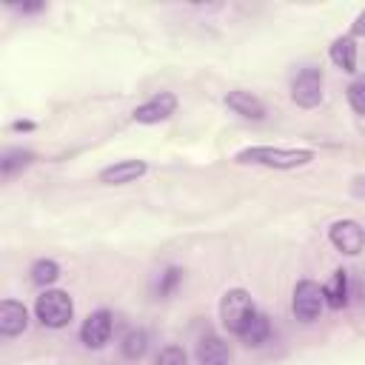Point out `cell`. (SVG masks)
Here are the masks:
<instances>
[{
	"label": "cell",
	"instance_id": "6da1fadb",
	"mask_svg": "<svg viewBox=\"0 0 365 365\" xmlns=\"http://www.w3.org/2000/svg\"><path fill=\"white\" fill-rule=\"evenodd\" d=\"M311 160H314L311 148H285V145H248L234 154V163L240 165H265L277 171L299 168V165H308Z\"/></svg>",
	"mask_w": 365,
	"mask_h": 365
},
{
	"label": "cell",
	"instance_id": "7a4b0ae2",
	"mask_svg": "<svg viewBox=\"0 0 365 365\" xmlns=\"http://www.w3.org/2000/svg\"><path fill=\"white\" fill-rule=\"evenodd\" d=\"M254 314H257V308L245 288H228L220 297V322L228 334H240Z\"/></svg>",
	"mask_w": 365,
	"mask_h": 365
},
{
	"label": "cell",
	"instance_id": "3957f363",
	"mask_svg": "<svg viewBox=\"0 0 365 365\" xmlns=\"http://www.w3.org/2000/svg\"><path fill=\"white\" fill-rule=\"evenodd\" d=\"M34 314L46 328H66L74 317V302L66 291L60 288H46L37 302H34Z\"/></svg>",
	"mask_w": 365,
	"mask_h": 365
},
{
	"label": "cell",
	"instance_id": "277c9868",
	"mask_svg": "<svg viewBox=\"0 0 365 365\" xmlns=\"http://www.w3.org/2000/svg\"><path fill=\"white\" fill-rule=\"evenodd\" d=\"M322 68L317 66H305L297 71V77L291 80V100L299 108H317L322 103Z\"/></svg>",
	"mask_w": 365,
	"mask_h": 365
},
{
	"label": "cell",
	"instance_id": "5b68a950",
	"mask_svg": "<svg viewBox=\"0 0 365 365\" xmlns=\"http://www.w3.org/2000/svg\"><path fill=\"white\" fill-rule=\"evenodd\" d=\"M291 308H294V317L299 322H314L322 308H325V297H322V288L314 282V279H299L294 285V297H291Z\"/></svg>",
	"mask_w": 365,
	"mask_h": 365
},
{
	"label": "cell",
	"instance_id": "8992f818",
	"mask_svg": "<svg viewBox=\"0 0 365 365\" xmlns=\"http://www.w3.org/2000/svg\"><path fill=\"white\" fill-rule=\"evenodd\" d=\"M111 331H114V317H111V311H108V308H97V311H91V314L83 319V325H80V342H83L86 348H91V351H100V348L108 345Z\"/></svg>",
	"mask_w": 365,
	"mask_h": 365
},
{
	"label": "cell",
	"instance_id": "52a82bcc",
	"mask_svg": "<svg viewBox=\"0 0 365 365\" xmlns=\"http://www.w3.org/2000/svg\"><path fill=\"white\" fill-rule=\"evenodd\" d=\"M328 240L336 251H342L348 257H356L365 248V228L356 220H336L328 228Z\"/></svg>",
	"mask_w": 365,
	"mask_h": 365
},
{
	"label": "cell",
	"instance_id": "ba28073f",
	"mask_svg": "<svg viewBox=\"0 0 365 365\" xmlns=\"http://www.w3.org/2000/svg\"><path fill=\"white\" fill-rule=\"evenodd\" d=\"M174 111H177V97H174L171 91H160V94L148 97L145 103H140V106L131 111V117H134V123L154 125V123L168 120Z\"/></svg>",
	"mask_w": 365,
	"mask_h": 365
},
{
	"label": "cell",
	"instance_id": "9c48e42d",
	"mask_svg": "<svg viewBox=\"0 0 365 365\" xmlns=\"http://www.w3.org/2000/svg\"><path fill=\"white\" fill-rule=\"evenodd\" d=\"M145 171H148L145 160H117V163L106 165L97 177L103 185H128V182H137Z\"/></svg>",
	"mask_w": 365,
	"mask_h": 365
},
{
	"label": "cell",
	"instance_id": "30bf717a",
	"mask_svg": "<svg viewBox=\"0 0 365 365\" xmlns=\"http://www.w3.org/2000/svg\"><path fill=\"white\" fill-rule=\"evenodd\" d=\"M29 328V311L20 299H3L0 302V334L6 339L23 334Z\"/></svg>",
	"mask_w": 365,
	"mask_h": 365
},
{
	"label": "cell",
	"instance_id": "8fae6325",
	"mask_svg": "<svg viewBox=\"0 0 365 365\" xmlns=\"http://www.w3.org/2000/svg\"><path fill=\"white\" fill-rule=\"evenodd\" d=\"M225 106L234 111V114H240V117H245V120H265V103L257 97V94H251V91H245V88H234V91H228L225 94Z\"/></svg>",
	"mask_w": 365,
	"mask_h": 365
},
{
	"label": "cell",
	"instance_id": "7c38bea8",
	"mask_svg": "<svg viewBox=\"0 0 365 365\" xmlns=\"http://www.w3.org/2000/svg\"><path fill=\"white\" fill-rule=\"evenodd\" d=\"M197 365H231V348L222 336L205 334L197 342Z\"/></svg>",
	"mask_w": 365,
	"mask_h": 365
},
{
	"label": "cell",
	"instance_id": "4fadbf2b",
	"mask_svg": "<svg viewBox=\"0 0 365 365\" xmlns=\"http://www.w3.org/2000/svg\"><path fill=\"white\" fill-rule=\"evenodd\" d=\"M328 57L336 68L354 74L356 71V37L354 34H339L331 40V48H328Z\"/></svg>",
	"mask_w": 365,
	"mask_h": 365
},
{
	"label": "cell",
	"instance_id": "5bb4252c",
	"mask_svg": "<svg viewBox=\"0 0 365 365\" xmlns=\"http://www.w3.org/2000/svg\"><path fill=\"white\" fill-rule=\"evenodd\" d=\"M322 297H325V305L339 311L348 305V271L345 268H336L334 277L322 285Z\"/></svg>",
	"mask_w": 365,
	"mask_h": 365
},
{
	"label": "cell",
	"instance_id": "9a60e30c",
	"mask_svg": "<svg viewBox=\"0 0 365 365\" xmlns=\"http://www.w3.org/2000/svg\"><path fill=\"white\" fill-rule=\"evenodd\" d=\"M237 336H240L242 345H248V348H259V345L268 342V336H271V322H268V317L257 311V314L245 322V328H242Z\"/></svg>",
	"mask_w": 365,
	"mask_h": 365
},
{
	"label": "cell",
	"instance_id": "2e32d148",
	"mask_svg": "<svg viewBox=\"0 0 365 365\" xmlns=\"http://www.w3.org/2000/svg\"><path fill=\"white\" fill-rule=\"evenodd\" d=\"M31 163H34V151H29V148H6L3 157H0V174H3V180H11L14 174L29 168Z\"/></svg>",
	"mask_w": 365,
	"mask_h": 365
},
{
	"label": "cell",
	"instance_id": "e0dca14e",
	"mask_svg": "<svg viewBox=\"0 0 365 365\" xmlns=\"http://www.w3.org/2000/svg\"><path fill=\"white\" fill-rule=\"evenodd\" d=\"M145 351H148V334L143 328H131L120 342V354L125 359H140L145 356Z\"/></svg>",
	"mask_w": 365,
	"mask_h": 365
},
{
	"label": "cell",
	"instance_id": "ac0fdd59",
	"mask_svg": "<svg viewBox=\"0 0 365 365\" xmlns=\"http://www.w3.org/2000/svg\"><path fill=\"white\" fill-rule=\"evenodd\" d=\"M29 274H31V282L46 291L48 285H54V282L60 279V265H57L54 259H46V257H43V259H34V265H31Z\"/></svg>",
	"mask_w": 365,
	"mask_h": 365
},
{
	"label": "cell",
	"instance_id": "d6986e66",
	"mask_svg": "<svg viewBox=\"0 0 365 365\" xmlns=\"http://www.w3.org/2000/svg\"><path fill=\"white\" fill-rule=\"evenodd\" d=\"M180 282H182V268L168 265V268L160 274V279H157V297H160V299L171 297V294L177 291V285H180Z\"/></svg>",
	"mask_w": 365,
	"mask_h": 365
},
{
	"label": "cell",
	"instance_id": "ffe728a7",
	"mask_svg": "<svg viewBox=\"0 0 365 365\" xmlns=\"http://www.w3.org/2000/svg\"><path fill=\"white\" fill-rule=\"evenodd\" d=\"M345 97H348V106H351L356 114L365 117V77L351 80L348 88H345Z\"/></svg>",
	"mask_w": 365,
	"mask_h": 365
},
{
	"label": "cell",
	"instance_id": "44dd1931",
	"mask_svg": "<svg viewBox=\"0 0 365 365\" xmlns=\"http://www.w3.org/2000/svg\"><path fill=\"white\" fill-rule=\"evenodd\" d=\"M154 365H188V356L180 345H165V348H160Z\"/></svg>",
	"mask_w": 365,
	"mask_h": 365
},
{
	"label": "cell",
	"instance_id": "7402d4cb",
	"mask_svg": "<svg viewBox=\"0 0 365 365\" xmlns=\"http://www.w3.org/2000/svg\"><path fill=\"white\" fill-rule=\"evenodd\" d=\"M351 34L356 37V34H365V9L356 14V20H354V26H351Z\"/></svg>",
	"mask_w": 365,
	"mask_h": 365
},
{
	"label": "cell",
	"instance_id": "603a6c76",
	"mask_svg": "<svg viewBox=\"0 0 365 365\" xmlns=\"http://www.w3.org/2000/svg\"><path fill=\"white\" fill-rule=\"evenodd\" d=\"M14 9H17V11H23V14H34V11H40V9H43V3H17Z\"/></svg>",
	"mask_w": 365,
	"mask_h": 365
},
{
	"label": "cell",
	"instance_id": "cb8c5ba5",
	"mask_svg": "<svg viewBox=\"0 0 365 365\" xmlns=\"http://www.w3.org/2000/svg\"><path fill=\"white\" fill-rule=\"evenodd\" d=\"M11 128H17V131H31V128H34V123H29V120H17Z\"/></svg>",
	"mask_w": 365,
	"mask_h": 365
}]
</instances>
